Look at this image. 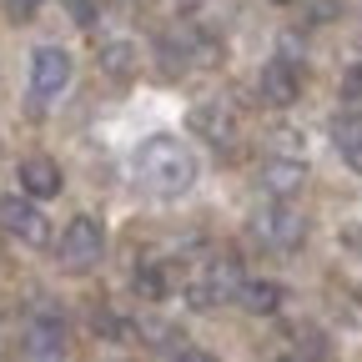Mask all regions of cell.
<instances>
[{"label":"cell","mask_w":362,"mask_h":362,"mask_svg":"<svg viewBox=\"0 0 362 362\" xmlns=\"http://www.w3.org/2000/svg\"><path fill=\"white\" fill-rule=\"evenodd\" d=\"M21 192L30 202H45V197H56L61 192V166L51 156H25L21 161Z\"/></svg>","instance_id":"8fae6325"},{"label":"cell","mask_w":362,"mask_h":362,"mask_svg":"<svg viewBox=\"0 0 362 362\" xmlns=\"http://www.w3.org/2000/svg\"><path fill=\"white\" fill-rule=\"evenodd\" d=\"M272 6H292V0H272Z\"/></svg>","instance_id":"ffe728a7"},{"label":"cell","mask_w":362,"mask_h":362,"mask_svg":"<svg viewBox=\"0 0 362 362\" xmlns=\"http://www.w3.org/2000/svg\"><path fill=\"white\" fill-rule=\"evenodd\" d=\"M21 352H25V362H66V322L56 312L30 317L25 337H21Z\"/></svg>","instance_id":"8992f818"},{"label":"cell","mask_w":362,"mask_h":362,"mask_svg":"<svg viewBox=\"0 0 362 362\" xmlns=\"http://www.w3.org/2000/svg\"><path fill=\"white\" fill-rule=\"evenodd\" d=\"M136 181L151 192V197H181L197 187V156L192 146L181 141V136H146L141 146H136Z\"/></svg>","instance_id":"6da1fadb"},{"label":"cell","mask_w":362,"mask_h":362,"mask_svg":"<svg viewBox=\"0 0 362 362\" xmlns=\"http://www.w3.org/2000/svg\"><path fill=\"white\" fill-rule=\"evenodd\" d=\"M101 71H106L111 81H131L136 71H141V56H136V45H131V40H111V45H101Z\"/></svg>","instance_id":"5bb4252c"},{"label":"cell","mask_w":362,"mask_h":362,"mask_svg":"<svg viewBox=\"0 0 362 362\" xmlns=\"http://www.w3.org/2000/svg\"><path fill=\"white\" fill-rule=\"evenodd\" d=\"M0 226H6L16 242H25V247L51 242V221H45V211L30 197H0Z\"/></svg>","instance_id":"5b68a950"},{"label":"cell","mask_w":362,"mask_h":362,"mask_svg":"<svg viewBox=\"0 0 362 362\" xmlns=\"http://www.w3.org/2000/svg\"><path fill=\"white\" fill-rule=\"evenodd\" d=\"M342 242H347V252H357V257H362V226H347Z\"/></svg>","instance_id":"d6986e66"},{"label":"cell","mask_w":362,"mask_h":362,"mask_svg":"<svg viewBox=\"0 0 362 362\" xmlns=\"http://www.w3.org/2000/svg\"><path fill=\"white\" fill-rule=\"evenodd\" d=\"M357 302H362V287H357Z\"/></svg>","instance_id":"44dd1931"},{"label":"cell","mask_w":362,"mask_h":362,"mask_svg":"<svg viewBox=\"0 0 362 362\" xmlns=\"http://www.w3.org/2000/svg\"><path fill=\"white\" fill-rule=\"evenodd\" d=\"M252 237L267 252H297L302 237H307V216L292 202H267V206L252 211Z\"/></svg>","instance_id":"3957f363"},{"label":"cell","mask_w":362,"mask_h":362,"mask_svg":"<svg viewBox=\"0 0 362 362\" xmlns=\"http://www.w3.org/2000/svg\"><path fill=\"white\" fill-rule=\"evenodd\" d=\"M282 282H267V277H247L242 282V292H237V302L247 307V312H257V317H272V312H277L282 307Z\"/></svg>","instance_id":"7c38bea8"},{"label":"cell","mask_w":362,"mask_h":362,"mask_svg":"<svg viewBox=\"0 0 362 362\" xmlns=\"http://www.w3.org/2000/svg\"><path fill=\"white\" fill-rule=\"evenodd\" d=\"M56 257L66 272H90L101 257H106V232H101V221L96 216H71L66 221V232L56 242Z\"/></svg>","instance_id":"277c9868"},{"label":"cell","mask_w":362,"mask_h":362,"mask_svg":"<svg viewBox=\"0 0 362 362\" xmlns=\"http://www.w3.org/2000/svg\"><path fill=\"white\" fill-rule=\"evenodd\" d=\"M171 362H216V357H211L206 347H176V352H171Z\"/></svg>","instance_id":"e0dca14e"},{"label":"cell","mask_w":362,"mask_h":362,"mask_svg":"<svg viewBox=\"0 0 362 362\" xmlns=\"http://www.w3.org/2000/svg\"><path fill=\"white\" fill-rule=\"evenodd\" d=\"M192 126H197L202 141L216 146V151H232V146H237V111H232V101H221V96L202 101V106L192 111Z\"/></svg>","instance_id":"9c48e42d"},{"label":"cell","mask_w":362,"mask_h":362,"mask_svg":"<svg viewBox=\"0 0 362 362\" xmlns=\"http://www.w3.org/2000/svg\"><path fill=\"white\" fill-rule=\"evenodd\" d=\"M66 86H71V56L61 45H40L30 56V96L35 101H56Z\"/></svg>","instance_id":"52a82bcc"},{"label":"cell","mask_w":362,"mask_h":362,"mask_svg":"<svg viewBox=\"0 0 362 362\" xmlns=\"http://www.w3.org/2000/svg\"><path fill=\"white\" fill-rule=\"evenodd\" d=\"M6 6H11V21H25V16L40 11V0H6Z\"/></svg>","instance_id":"ac0fdd59"},{"label":"cell","mask_w":362,"mask_h":362,"mask_svg":"<svg viewBox=\"0 0 362 362\" xmlns=\"http://www.w3.org/2000/svg\"><path fill=\"white\" fill-rule=\"evenodd\" d=\"M297 96H302V61H297L292 51L272 56V61L262 66V101H267V106H292Z\"/></svg>","instance_id":"ba28073f"},{"label":"cell","mask_w":362,"mask_h":362,"mask_svg":"<svg viewBox=\"0 0 362 362\" xmlns=\"http://www.w3.org/2000/svg\"><path fill=\"white\" fill-rule=\"evenodd\" d=\"M332 141H337L342 161H347L352 171H362V116H357V111H342V116L332 121Z\"/></svg>","instance_id":"4fadbf2b"},{"label":"cell","mask_w":362,"mask_h":362,"mask_svg":"<svg viewBox=\"0 0 362 362\" xmlns=\"http://www.w3.org/2000/svg\"><path fill=\"white\" fill-rule=\"evenodd\" d=\"M342 111H357L362 116V66H352L342 76Z\"/></svg>","instance_id":"2e32d148"},{"label":"cell","mask_w":362,"mask_h":362,"mask_svg":"<svg viewBox=\"0 0 362 362\" xmlns=\"http://www.w3.org/2000/svg\"><path fill=\"white\" fill-rule=\"evenodd\" d=\"M302 187H307L302 156H267V166H262V192H267L272 202H292Z\"/></svg>","instance_id":"30bf717a"},{"label":"cell","mask_w":362,"mask_h":362,"mask_svg":"<svg viewBox=\"0 0 362 362\" xmlns=\"http://www.w3.org/2000/svg\"><path fill=\"white\" fill-rule=\"evenodd\" d=\"M242 262L237 257H206L192 277H187V302L192 307H221L242 292Z\"/></svg>","instance_id":"7a4b0ae2"},{"label":"cell","mask_w":362,"mask_h":362,"mask_svg":"<svg viewBox=\"0 0 362 362\" xmlns=\"http://www.w3.org/2000/svg\"><path fill=\"white\" fill-rule=\"evenodd\" d=\"M136 292L151 297V302H161V297L171 292V267H161V262L141 267V272H136Z\"/></svg>","instance_id":"9a60e30c"}]
</instances>
